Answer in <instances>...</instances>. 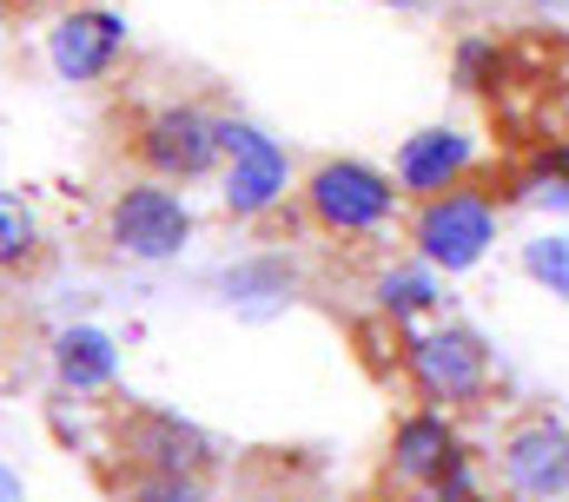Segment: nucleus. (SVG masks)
<instances>
[{
  "label": "nucleus",
  "mask_w": 569,
  "mask_h": 502,
  "mask_svg": "<svg viewBox=\"0 0 569 502\" xmlns=\"http://www.w3.org/2000/svg\"><path fill=\"white\" fill-rule=\"evenodd\" d=\"M298 219L338 245H371L385 239L391 225H405V192L391 179V165H371L358 152H331V159H311L298 172Z\"/></svg>",
  "instance_id": "1"
},
{
  "label": "nucleus",
  "mask_w": 569,
  "mask_h": 502,
  "mask_svg": "<svg viewBox=\"0 0 569 502\" xmlns=\"http://www.w3.org/2000/svg\"><path fill=\"white\" fill-rule=\"evenodd\" d=\"M497 232H503V199H497V185H483V172L450 185V192H430V199L405 205V245H411V258H425L437 278L477 271L497 245Z\"/></svg>",
  "instance_id": "2"
},
{
  "label": "nucleus",
  "mask_w": 569,
  "mask_h": 502,
  "mask_svg": "<svg viewBox=\"0 0 569 502\" xmlns=\"http://www.w3.org/2000/svg\"><path fill=\"white\" fill-rule=\"evenodd\" d=\"M219 212L232 225H266L284 199L298 192V165L284 152V139H272L259 120L219 113Z\"/></svg>",
  "instance_id": "3"
},
{
  "label": "nucleus",
  "mask_w": 569,
  "mask_h": 502,
  "mask_svg": "<svg viewBox=\"0 0 569 502\" xmlns=\"http://www.w3.org/2000/svg\"><path fill=\"white\" fill-rule=\"evenodd\" d=\"M405 376H411L418 403L457 416V410L490 403V390H497V358H490V344H483L470 324L430 318L418 331H405Z\"/></svg>",
  "instance_id": "4"
},
{
  "label": "nucleus",
  "mask_w": 569,
  "mask_h": 502,
  "mask_svg": "<svg viewBox=\"0 0 569 502\" xmlns=\"http://www.w3.org/2000/svg\"><path fill=\"white\" fill-rule=\"evenodd\" d=\"M127 159L146 179L199 185L219 172V113L206 100H159L127 120Z\"/></svg>",
  "instance_id": "5"
},
{
  "label": "nucleus",
  "mask_w": 569,
  "mask_h": 502,
  "mask_svg": "<svg viewBox=\"0 0 569 502\" xmlns=\"http://www.w3.org/2000/svg\"><path fill=\"white\" fill-rule=\"evenodd\" d=\"M192 232H199V219H192L186 192L166 185V179H146L140 172V179H127L107 199V245L120 258H133V264H172L179 251L192 245Z\"/></svg>",
  "instance_id": "6"
},
{
  "label": "nucleus",
  "mask_w": 569,
  "mask_h": 502,
  "mask_svg": "<svg viewBox=\"0 0 569 502\" xmlns=\"http://www.w3.org/2000/svg\"><path fill=\"white\" fill-rule=\"evenodd\" d=\"M133 53V33H127V13L100 7V0H80L67 13H53L47 27V67L53 80L67 87H107Z\"/></svg>",
  "instance_id": "7"
},
{
  "label": "nucleus",
  "mask_w": 569,
  "mask_h": 502,
  "mask_svg": "<svg viewBox=\"0 0 569 502\" xmlns=\"http://www.w3.org/2000/svg\"><path fill=\"white\" fill-rule=\"evenodd\" d=\"M497 483L517 502L569 496V423L563 416H517L497 436Z\"/></svg>",
  "instance_id": "8"
},
{
  "label": "nucleus",
  "mask_w": 569,
  "mask_h": 502,
  "mask_svg": "<svg viewBox=\"0 0 569 502\" xmlns=\"http://www.w3.org/2000/svg\"><path fill=\"white\" fill-rule=\"evenodd\" d=\"M120 470H172V476H219V443L172 410H120Z\"/></svg>",
  "instance_id": "9"
},
{
  "label": "nucleus",
  "mask_w": 569,
  "mask_h": 502,
  "mask_svg": "<svg viewBox=\"0 0 569 502\" xmlns=\"http://www.w3.org/2000/svg\"><path fill=\"white\" fill-rule=\"evenodd\" d=\"M483 172V139L463 132V126H418L411 139H398L391 152V179L405 199H430V192H450L463 179Z\"/></svg>",
  "instance_id": "10"
},
{
  "label": "nucleus",
  "mask_w": 569,
  "mask_h": 502,
  "mask_svg": "<svg viewBox=\"0 0 569 502\" xmlns=\"http://www.w3.org/2000/svg\"><path fill=\"white\" fill-rule=\"evenodd\" d=\"M463 456H470V450H463L450 410H430V403H418L411 416H398V430H391V443H385V470H391L398 490H430V483H443Z\"/></svg>",
  "instance_id": "11"
},
{
  "label": "nucleus",
  "mask_w": 569,
  "mask_h": 502,
  "mask_svg": "<svg viewBox=\"0 0 569 502\" xmlns=\"http://www.w3.org/2000/svg\"><path fill=\"white\" fill-rule=\"evenodd\" d=\"M113 376H120V344H113V331H100V324H67V331H53V383H60L67 396H100V390H113Z\"/></svg>",
  "instance_id": "12"
},
{
  "label": "nucleus",
  "mask_w": 569,
  "mask_h": 502,
  "mask_svg": "<svg viewBox=\"0 0 569 502\" xmlns=\"http://www.w3.org/2000/svg\"><path fill=\"white\" fill-rule=\"evenodd\" d=\"M371 298H378V311H385L398 331H418V324L437 318L443 284H437V271H430L425 258H411V264H385L378 284H371Z\"/></svg>",
  "instance_id": "13"
},
{
  "label": "nucleus",
  "mask_w": 569,
  "mask_h": 502,
  "mask_svg": "<svg viewBox=\"0 0 569 502\" xmlns=\"http://www.w3.org/2000/svg\"><path fill=\"white\" fill-rule=\"evenodd\" d=\"M47 264V225L27 199L0 192V278H33Z\"/></svg>",
  "instance_id": "14"
},
{
  "label": "nucleus",
  "mask_w": 569,
  "mask_h": 502,
  "mask_svg": "<svg viewBox=\"0 0 569 502\" xmlns=\"http://www.w3.org/2000/svg\"><path fill=\"white\" fill-rule=\"evenodd\" d=\"M450 80H457V93L497 100V93L510 87V47L490 40V33H463V40L450 47Z\"/></svg>",
  "instance_id": "15"
},
{
  "label": "nucleus",
  "mask_w": 569,
  "mask_h": 502,
  "mask_svg": "<svg viewBox=\"0 0 569 502\" xmlns=\"http://www.w3.org/2000/svg\"><path fill=\"white\" fill-rule=\"evenodd\" d=\"M113 502H212V476H172V470H120Z\"/></svg>",
  "instance_id": "16"
},
{
  "label": "nucleus",
  "mask_w": 569,
  "mask_h": 502,
  "mask_svg": "<svg viewBox=\"0 0 569 502\" xmlns=\"http://www.w3.org/2000/svg\"><path fill=\"white\" fill-rule=\"evenodd\" d=\"M523 199H543L550 212L569 219V145L563 139H550V145L530 152V165H523Z\"/></svg>",
  "instance_id": "17"
},
{
  "label": "nucleus",
  "mask_w": 569,
  "mask_h": 502,
  "mask_svg": "<svg viewBox=\"0 0 569 502\" xmlns=\"http://www.w3.org/2000/svg\"><path fill=\"white\" fill-rule=\"evenodd\" d=\"M523 278L537 291H550L557 304H569V232H537L523 239Z\"/></svg>",
  "instance_id": "18"
},
{
  "label": "nucleus",
  "mask_w": 569,
  "mask_h": 502,
  "mask_svg": "<svg viewBox=\"0 0 569 502\" xmlns=\"http://www.w3.org/2000/svg\"><path fill=\"white\" fill-rule=\"evenodd\" d=\"M0 502H27V483H20L13 463H0Z\"/></svg>",
  "instance_id": "19"
},
{
  "label": "nucleus",
  "mask_w": 569,
  "mask_h": 502,
  "mask_svg": "<svg viewBox=\"0 0 569 502\" xmlns=\"http://www.w3.org/2000/svg\"><path fill=\"white\" fill-rule=\"evenodd\" d=\"M405 502H463V496H443V490H405Z\"/></svg>",
  "instance_id": "20"
},
{
  "label": "nucleus",
  "mask_w": 569,
  "mask_h": 502,
  "mask_svg": "<svg viewBox=\"0 0 569 502\" xmlns=\"http://www.w3.org/2000/svg\"><path fill=\"white\" fill-rule=\"evenodd\" d=\"M557 139H563V145H569V93H563V100H557Z\"/></svg>",
  "instance_id": "21"
},
{
  "label": "nucleus",
  "mask_w": 569,
  "mask_h": 502,
  "mask_svg": "<svg viewBox=\"0 0 569 502\" xmlns=\"http://www.w3.org/2000/svg\"><path fill=\"white\" fill-rule=\"evenodd\" d=\"M371 7H398V13H418V7H430V0H371Z\"/></svg>",
  "instance_id": "22"
},
{
  "label": "nucleus",
  "mask_w": 569,
  "mask_h": 502,
  "mask_svg": "<svg viewBox=\"0 0 569 502\" xmlns=\"http://www.w3.org/2000/svg\"><path fill=\"white\" fill-rule=\"evenodd\" d=\"M7 20H13V0H0V33H7Z\"/></svg>",
  "instance_id": "23"
},
{
  "label": "nucleus",
  "mask_w": 569,
  "mask_h": 502,
  "mask_svg": "<svg viewBox=\"0 0 569 502\" xmlns=\"http://www.w3.org/2000/svg\"><path fill=\"white\" fill-rule=\"evenodd\" d=\"M246 502H284V496H246Z\"/></svg>",
  "instance_id": "24"
},
{
  "label": "nucleus",
  "mask_w": 569,
  "mask_h": 502,
  "mask_svg": "<svg viewBox=\"0 0 569 502\" xmlns=\"http://www.w3.org/2000/svg\"><path fill=\"white\" fill-rule=\"evenodd\" d=\"M557 502H569V496H557Z\"/></svg>",
  "instance_id": "25"
}]
</instances>
